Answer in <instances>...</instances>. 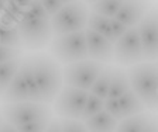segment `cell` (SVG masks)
I'll return each instance as SVG.
<instances>
[{"mask_svg":"<svg viewBox=\"0 0 158 132\" xmlns=\"http://www.w3.org/2000/svg\"><path fill=\"white\" fill-rule=\"evenodd\" d=\"M86 44H88V55L90 59L98 62H112L113 59V48L114 44L107 40L102 34L96 33L86 27Z\"/></svg>","mask_w":158,"mask_h":132,"instance_id":"cell-11","label":"cell"},{"mask_svg":"<svg viewBox=\"0 0 158 132\" xmlns=\"http://www.w3.org/2000/svg\"><path fill=\"white\" fill-rule=\"evenodd\" d=\"M105 110L113 115L117 121L123 119L122 115V110H120V104H118V100L114 99V97H106L105 99Z\"/></svg>","mask_w":158,"mask_h":132,"instance_id":"cell-28","label":"cell"},{"mask_svg":"<svg viewBox=\"0 0 158 132\" xmlns=\"http://www.w3.org/2000/svg\"><path fill=\"white\" fill-rule=\"evenodd\" d=\"M117 119L113 115H110L105 108L96 112L95 115L89 117L88 119H85V125L88 131H113L117 128Z\"/></svg>","mask_w":158,"mask_h":132,"instance_id":"cell-16","label":"cell"},{"mask_svg":"<svg viewBox=\"0 0 158 132\" xmlns=\"http://www.w3.org/2000/svg\"><path fill=\"white\" fill-rule=\"evenodd\" d=\"M112 72L113 68L110 66H106L103 68V70L99 73L98 79L95 80V83L92 84L90 90L89 91L96 94V96L102 97V99H106L109 94V87H110V79H112Z\"/></svg>","mask_w":158,"mask_h":132,"instance_id":"cell-22","label":"cell"},{"mask_svg":"<svg viewBox=\"0 0 158 132\" xmlns=\"http://www.w3.org/2000/svg\"><path fill=\"white\" fill-rule=\"evenodd\" d=\"M59 2H62L64 4H66V3H71V2H75V0H59Z\"/></svg>","mask_w":158,"mask_h":132,"instance_id":"cell-34","label":"cell"},{"mask_svg":"<svg viewBox=\"0 0 158 132\" xmlns=\"http://www.w3.org/2000/svg\"><path fill=\"white\" fill-rule=\"evenodd\" d=\"M20 62H21V59L19 56V58H14V59H10L7 62L0 63V99L3 96V93L6 91L10 82L13 80L17 70H19Z\"/></svg>","mask_w":158,"mask_h":132,"instance_id":"cell-21","label":"cell"},{"mask_svg":"<svg viewBox=\"0 0 158 132\" xmlns=\"http://www.w3.org/2000/svg\"><path fill=\"white\" fill-rule=\"evenodd\" d=\"M2 100L4 103H17V101H26L30 100V91L28 86L26 83V79L23 76V72L19 68L17 73L14 75L13 80L10 82V84L7 86L6 91L3 93Z\"/></svg>","mask_w":158,"mask_h":132,"instance_id":"cell-15","label":"cell"},{"mask_svg":"<svg viewBox=\"0 0 158 132\" xmlns=\"http://www.w3.org/2000/svg\"><path fill=\"white\" fill-rule=\"evenodd\" d=\"M7 2H9V0H0V11H4V10H6Z\"/></svg>","mask_w":158,"mask_h":132,"instance_id":"cell-33","label":"cell"},{"mask_svg":"<svg viewBox=\"0 0 158 132\" xmlns=\"http://www.w3.org/2000/svg\"><path fill=\"white\" fill-rule=\"evenodd\" d=\"M86 27L96 31V33L102 34L103 37H106L107 40L112 41V18L110 17H106V16H102V14L92 11V13L89 14L88 25Z\"/></svg>","mask_w":158,"mask_h":132,"instance_id":"cell-20","label":"cell"},{"mask_svg":"<svg viewBox=\"0 0 158 132\" xmlns=\"http://www.w3.org/2000/svg\"><path fill=\"white\" fill-rule=\"evenodd\" d=\"M48 124L49 121H31L16 126V129L17 132H38V131H45Z\"/></svg>","mask_w":158,"mask_h":132,"instance_id":"cell-27","label":"cell"},{"mask_svg":"<svg viewBox=\"0 0 158 132\" xmlns=\"http://www.w3.org/2000/svg\"><path fill=\"white\" fill-rule=\"evenodd\" d=\"M30 60L43 101L47 104L54 103L64 83L62 69L58 60L47 53L30 55Z\"/></svg>","mask_w":158,"mask_h":132,"instance_id":"cell-1","label":"cell"},{"mask_svg":"<svg viewBox=\"0 0 158 132\" xmlns=\"http://www.w3.org/2000/svg\"><path fill=\"white\" fill-rule=\"evenodd\" d=\"M21 55L20 48H14V46H7V45H0V63L7 62L10 59L19 58Z\"/></svg>","mask_w":158,"mask_h":132,"instance_id":"cell-30","label":"cell"},{"mask_svg":"<svg viewBox=\"0 0 158 132\" xmlns=\"http://www.w3.org/2000/svg\"><path fill=\"white\" fill-rule=\"evenodd\" d=\"M20 69L23 72V76L26 79V83L28 86V91H30V100L31 101H38V103H44L41 99V94H40L38 86H37L35 77H34L33 73V66H31V60H30V56H26L21 59L20 62Z\"/></svg>","mask_w":158,"mask_h":132,"instance_id":"cell-19","label":"cell"},{"mask_svg":"<svg viewBox=\"0 0 158 132\" xmlns=\"http://www.w3.org/2000/svg\"><path fill=\"white\" fill-rule=\"evenodd\" d=\"M49 51L51 55L64 65L88 59L89 55L85 30L66 34H55L51 38Z\"/></svg>","mask_w":158,"mask_h":132,"instance_id":"cell-3","label":"cell"},{"mask_svg":"<svg viewBox=\"0 0 158 132\" xmlns=\"http://www.w3.org/2000/svg\"><path fill=\"white\" fill-rule=\"evenodd\" d=\"M117 100H118V104H120V110H122L123 118L145 111V106L143 104V101L138 99V96L131 89L127 90L124 94H122Z\"/></svg>","mask_w":158,"mask_h":132,"instance_id":"cell-17","label":"cell"},{"mask_svg":"<svg viewBox=\"0 0 158 132\" xmlns=\"http://www.w3.org/2000/svg\"><path fill=\"white\" fill-rule=\"evenodd\" d=\"M130 89H131V84H130V79H128L127 73L123 72L122 69H113L107 97L118 99L122 94H124Z\"/></svg>","mask_w":158,"mask_h":132,"instance_id":"cell-18","label":"cell"},{"mask_svg":"<svg viewBox=\"0 0 158 132\" xmlns=\"http://www.w3.org/2000/svg\"><path fill=\"white\" fill-rule=\"evenodd\" d=\"M85 2H86V3H90V4H93V3H95V2H98V0H85Z\"/></svg>","mask_w":158,"mask_h":132,"instance_id":"cell-35","label":"cell"},{"mask_svg":"<svg viewBox=\"0 0 158 132\" xmlns=\"http://www.w3.org/2000/svg\"><path fill=\"white\" fill-rule=\"evenodd\" d=\"M2 115L4 121H9L14 126L31 121H49L51 119V110L47 103L38 101H17L6 103L2 107Z\"/></svg>","mask_w":158,"mask_h":132,"instance_id":"cell-5","label":"cell"},{"mask_svg":"<svg viewBox=\"0 0 158 132\" xmlns=\"http://www.w3.org/2000/svg\"><path fill=\"white\" fill-rule=\"evenodd\" d=\"M40 2H41V4L44 6V9H45L47 14L49 16V18L64 6V3L59 2V0H40Z\"/></svg>","mask_w":158,"mask_h":132,"instance_id":"cell-32","label":"cell"},{"mask_svg":"<svg viewBox=\"0 0 158 132\" xmlns=\"http://www.w3.org/2000/svg\"><path fill=\"white\" fill-rule=\"evenodd\" d=\"M117 131L120 132H147L158 131V117L151 114H134L120 119L117 124Z\"/></svg>","mask_w":158,"mask_h":132,"instance_id":"cell-13","label":"cell"},{"mask_svg":"<svg viewBox=\"0 0 158 132\" xmlns=\"http://www.w3.org/2000/svg\"><path fill=\"white\" fill-rule=\"evenodd\" d=\"M86 125L79 122L78 119L75 118H64L62 122H61V131H65V132H82V131H86Z\"/></svg>","mask_w":158,"mask_h":132,"instance_id":"cell-29","label":"cell"},{"mask_svg":"<svg viewBox=\"0 0 158 132\" xmlns=\"http://www.w3.org/2000/svg\"><path fill=\"white\" fill-rule=\"evenodd\" d=\"M113 59L123 66H133L144 60L141 38L138 27H128V30L114 42Z\"/></svg>","mask_w":158,"mask_h":132,"instance_id":"cell-8","label":"cell"},{"mask_svg":"<svg viewBox=\"0 0 158 132\" xmlns=\"http://www.w3.org/2000/svg\"><path fill=\"white\" fill-rule=\"evenodd\" d=\"M88 90L65 86L59 90L54 100V111L61 118H82V112L88 100Z\"/></svg>","mask_w":158,"mask_h":132,"instance_id":"cell-9","label":"cell"},{"mask_svg":"<svg viewBox=\"0 0 158 132\" xmlns=\"http://www.w3.org/2000/svg\"><path fill=\"white\" fill-rule=\"evenodd\" d=\"M131 90L143 101L145 108L158 111V65L135 63L128 70Z\"/></svg>","mask_w":158,"mask_h":132,"instance_id":"cell-2","label":"cell"},{"mask_svg":"<svg viewBox=\"0 0 158 132\" xmlns=\"http://www.w3.org/2000/svg\"><path fill=\"white\" fill-rule=\"evenodd\" d=\"M145 60L158 59V7H152L137 24Z\"/></svg>","mask_w":158,"mask_h":132,"instance_id":"cell-10","label":"cell"},{"mask_svg":"<svg viewBox=\"0 0 158 132\" xmlns=\"http://www.w3.org/2000/svg\"><path fill=\"white\" fill-rule=\"evenodd\" d=\"M17 23L19 18L6 11L0 17V45L21 48V37Z\"/></svg>","mask_w":158,"mask_h":132,"instance_id":"cell-14","label":"cell"},{"mask_svg":"<svg viewBox=\"0 0 158 132\" xmlns=\"http://www.w3.org/2000/svg\"><path fill=\"white\" fill-rule=\"evenodd\" d=\"M148 7H150V0H124L114 18L122 21L127 27H134L145 16Z\"/></svg>","mask_w":158,"mask_h":132,"instance_id":"cell-12","label":"cell"},{"mask_svg":"<svg viewBox=\"0 0 158 132\" xmlns=\"http://www.w3.org/2000/svg\"><path fill=\"white\" fill-rule=\"evenodd\" d=\"M33 2L34 0H9V2H7V7L4 11L11 14V16H14V17H17L20 20V14L23 13Z\"/></svg>","mask_w":158,"mask_h":132,"instance_id":"cell-26","label":"cell"},{"mask_svg":"<svg viewBox=\"0 0 158 132\" xmlns=\"http://www.w3.org/2000/svg\"><path fill=\"white\" fill-rule=\"evenodd\" d=\"M89 9L83 2H71L64 4L54 16H51V28L55 34H66L85 30L88 25Z\"/></svg>","mask_w":158,"mask_h":132,"instance_id":"cell-4","label":"cell"},{"mask_svg":"<svg viewBox=\"0 0 158 132\" xmlns=\"http://www.w3.org/2000/svg\"><path fill=\"white\" fill-rule=\"evenodd\" d=\"M103 108H105V99H102V97H99V96H96V94L89 91L88 100H86V104H85V108H83L82 118L81 119L85 121V119H88L89 117L95 115L96 112L102 111Z\"/></svg>","mask_w":158,"mask_h":132,"instance_id":"cell-24","label":"cell"},{"mask_svg":"<svg viewBox=\"0 0 158 132\" xmlns=\"http://www.w3.org/2000/svg\"><path fill=\"white\" fill-rule=\"evenodd\" d=\"M37 18H49L44 6L40 0H34L23 13L20 14V20H37Z\"/></svg>","mask_w":158,"mask_h":132,"instance_id":"cell-25","label":"cell"},{"mask_svg":"<svg viewBox=\"0 0 158 132\" xmlns=\"http://www.w3.org/2000/svg\"><path fill=\"white\" fill-rule=\"evenodd\" d=\"M127 30H128L127 25H124L122 21H118L117 18H114V17H113V18H112V42L114 44L116 41H117Z\"/></svg>","mask_w":158,"mask_h":132,"instance_id":"cell-31","label":"cell"},{"mask_svg":"<svg viewBox=\"0 0 158 132\" xmlns=\"http://www.w3.org/2000/svg\"><path fill=\"white\" fill-rule=\"evenodd\" d=\"M103 68L105 66L102 65V62H98L90 58L68 63L62 69L64 84L89 91L95 80L98 79L99 73L103 70Z\"/></svg>","mask_w":158,"mask_h":132,"instance_id":"cell-6","label":"cell"},{"mask_svg":"<svg viewBox=\"0 0 158 132\" xmlns=\"http://www.w3.org/2000/svg\"><path fill=\"white\" fill-rule=\"evenodd\" d=\"M2 118H3V115H2V111H0V125H2V122H3L2 121Z\"/></svg>","mask_w":158,"mask_h":132,"instance_id":"cell-36","label":"cell"},{"mask_svg":"<svg viewBox=\"0 0 158 132\" xmlns=\"http://www.w3.org/2000/svg\"><path fill=\"white\" fill-rule=\"evenodd\" d=\"M17 27L21 37V46L30 51L43 49L54 35L49 18L19 20Z\"/></svg>","mask_w":158,"mask_h":132,"instance_id":"cell-7","label":"cell"},{"mask_svg":"<svg viewBox=\"0 0 158 132\" xmlns=\"http://www.w3.org/2000/svg\"><path fill=\"white\" fill-rule=\"evenodd\" d=\"M123 2L124 0H98L92 4V11L113 18L120 10Z\"/></svg>","mask_w":158,"mask_h":132,"instance_id":"cell-23","label":"cell"}]
</instances>
